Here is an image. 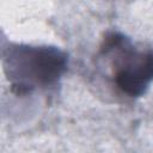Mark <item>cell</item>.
I'll return each instance as SVG.
<instances>
[{"label":"cell","instance_id":"1","mask_svg":"<svg viewBox=\"0 0 153 153\" xmlns=\"http://www.w3.org/2000/svg\"><path fill=\"white\" fill-rule=\"evenodd\" d=\"M65 67L66 57L56 49L18 47L8 54L6 69L19 75L17 78H20V80L13 82L12 91L18 96H23L26 79L37 82H50L60 76Z\"/></svg>","mask_w":153,"mask_h":153},{"label":"cell","instance_id":"2","mask_svg":"<svg viewBox=\"0 0 153 153\" xmlns=\"http://www.w3.org/2000/svg\"><path fill=\"white\" fill-rule=\"evenodd\" d=\"M153 80V53L127 56L115 73L117 87L130 97L142 96Z\"/></svg>","mask_w":153,"mask_h":153}]
</instances>
